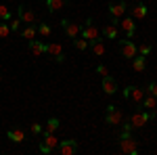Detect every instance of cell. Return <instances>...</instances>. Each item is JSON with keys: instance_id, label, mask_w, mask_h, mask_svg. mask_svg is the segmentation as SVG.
Returning <instances> with one entry per match:
<instances>
[{"instance_id": "4fadbf2b", "label": "cell", "mask_w": 157, "mask_h": 155, "mask_svg": "<svg viewBox=\"0 0 157 155\" xmlns=\"http://www.w3.org/2000/svg\"><path fill=\"white\" fill-rule=\"evenodd\" d=\"M120 25L124 27V32H126V38L130 40L134 38V32H136V23H134V17H126V19H121Z\"/></svg>"}, {"instance_id": "ac0fdd59", "label": "cell", "mask_w": 157, "mask_h": 155, "mask_svg": "<svg viewBox=\"0 0 157 155\" xmlns=\"http://www.w3.org/2000/svg\"><path fill=\"white\" fill-rule=\"evenodd\" d=\"M147 90H143V88H136V86H132V90H130V95H128V99H132L134 103H143V99H145Z\"/></svg>"}, {"instance_id": "e0dca14e", "label": "cell", "mask_w": 157, "mask_h": 155, "mask_svg": "<svg viewBox=\"0 0 157 155\" xmlns=\"http://www.w3.org/2000/svg\"><path fill=\"white\" fill-rule=\"evenodd\" d=\"M145 67H147V57H143V55H136L132 59V69L136 73H140V72H145Z\"/></svg>"}, {"instance_id": "44dd1931", "label": "cell", "mask_w": 157, "mask_h": 155, "mask_svg": "<svg viewBox=\"0 0 157 155\" xmlns=\"http://www.w3.org/2000/svg\"><path fill=\"white\" fill-rule=\"evenodd\" d=\"M65 4H67V0H46V9H48L50 13L61 11V9H63Z\"/></svg>"}, {"instance_id": "f546056e", "label": "cell", "mask_w": 157, "mask_h": 155, "mask_svg": "<svg viewBox=\"0 0 157 155\" xmlns=\"http://www.w3.org/2000/svg\"><path fill=\"white\" fill-rule=\"evenodd\" d=\"M138 55L149 57V55H151V46H149V44H140V46H138Z\"/></svg>"}, {"instance_id": "ffe728a7", "label": "cell", "mask_w": 157, "mask_h": 155, "mask_svg": "<svg viewBox=\"0 0 157 155\" xmlns=\"http://www.w3.org/2000/svg\"><path fill=\"white\" fill-rule=\"evenodd\" d=\"M59 118H50L48 122H46V126L42 128V134H55V130L59 128Z\"/></svg>"}, {"instance_id": "9c48e42d", "label": "cell", "mask_w": 157, "mask_h": 155, "mask_svg": "<svg viewBox=\"0 0 157 155\" xmlns=\"http://www.w3.org/2000/svg\"><path fill=\"white\" fill-rule=\"evenodd\" d=\"M27 46L34 52V57H42V55L48 52V44L42 42V40H36V38H34V40H27Z\"/></svg>"}, {"instance_id": "8992f818", "label": "cell", "mask_w": 157, "mask_h": 155, "mask_svg": "<svg viewBox=\"0 0 157 155\" xmlns=\"http://www.w3.org/2000/svg\"><path fill=\"white\" fill-rule=\"evenodd\" d=\"M120 50H121V57H126V59H134L138 55V46L132 40H120Z\"/></svg>"}, {"instance_id": "4316f807", "label": "cell", "mask_w": 157, "mask_h": 155, "mask_svg": "<svg viewBox=\"0 0 157 155\" xmlns=\"http://www.w3.org/2000/svg\"><path fill=\"white\" fill-rule=\"evenodd\" d=\"M38 36L48 38V36H50V25H46V23H40V25H38Z\"/></svg>"}, {"instance_id": "484cf974", "label": "cell", "mask_w": 157, "mask_h": 155, "mask_svg": "<svg viewBox=\"0 0 157 155\" xmlns=\"http://www.w3.org/2000/svg\"><path fill=\"white\" fill-rule=\"evenodd\" d=\"M90 46H92V52H94L97 57H103V55H105V46L101 44V40H98V42H92Z\"/></svg>"}, {"instance_id": "52a82bcc", "label": "cell", "mask_w": 157, "mask_h": 155, "mask_svg": "<svg viewBox=\"0 0 157 155\" xmlns=\"http://www.w3.org/2000/svg\"><path fill=\"white\" fill-rule=\"evenodd\" d=\"M61 27H63V32L67 34V38H78L80 36V32H82V23H75V21H67V19H63L61 21Z\"/></svg>"}, {"instance_id": "cb8c5ba5", "label": "cell", "mask_w": 157, "mask_h": 155, "mask_svg": "<svg viewBox=\"0 0 157 155\" xmlns=\"http://www.w3.org/2000/svg\"><path fill=\"white\" fill-rule=\"evenodd\" d=\"M13 19V13L9 6H4V4H0V21H11Z\"/></svg>"}, {"instance_id": "83f0119b", "label": "cell", "mask_w": 157, "mask_h": 155, "mask_svg": "<svg viewBox=\"0 0 157 155\" xmlns=\"http://www.w3.org/2000/svg\"><path fill=\"white\" fill-rule=\"evenodd\" d=\"M21 23H23V21H21L19 17H13L11 21H9V27H11V32H17V29L21 27Z\"/></svg>"}, {"instance_id": "1f68e13d", "label": "cell", "mask_w": 157, "mask_h": 155, "mask_svg": "<svg viewBox=\"0 0 157 155\" xmlns=\"http://www.w3.org/2000/svg\"><path fill=\"white\" fill-rule=\"evenodd\" d=\"M97 73H101V78H105V76H109V69L105 65H97Z\"/></svg>"}, {"instance_id": "4dcf8cb0", "label": "cell", "mask_w": 157, "mask_h": 155, "mask_svg": "<svg viewBox=\"0 0 157 155\" xmlns=\"http://www.w3.org/2000/svg\"><path fill=\"white\" fill-rule=\"evenodd\" d=\"M147 95L157 96V82H149V86H147Z\"/></svg>"}, {"instance_id": "7a4b0ae2", "label": "cell", "mask_w": 157, "mask_h": 155, "mask_svg": "<svg viewBox=\"0 0 157 155\" xmlns=\"http://www.w3.org/2000/svg\"><path fill=\"white\" fill-rule=\"evenodd\" d=\"M153 118H155V113H153L151 109H138V111H134V113H132L130 124H132V128H143V126L149 124Z\"/></svg>"}, {"instance_id": "277c9868", "label": "cell", "mask_w": 157, "mask_h": 155, "mask_svg": "<svg viewBox=\"0 0 157 155\" xmlns=\"http://www.w3.org/2000/svg\"><path fill=\"white\" fill-rule=\"evenodd\" d=\"M57 147H59V138H57L55 134H44V138H42V143H40V151L44 155H50Z\"/></svg>"}, {"instance_id": "ba28073f", "label": "cell", "mask_w": 157, "mask_h": 155, "mask_svg": "<svg viewBox=\"0 0 157 155\" xmlns=\"http://www.w3.org/2000/svg\"><path fill=\"white\" fill-rule=\"evenodd\" d=\"M124 115H121V111H117L115 105H107V115H105V122L111 124V126H120Z\"/></svg>"}, {"instance_id": "d4e9b609", "label": "cell", "mask_w": 157, "mask_h": 155, "mask_svg": "<svg viewBox=\"0 0 157 155\" xmlns=\"http://www.w3.org/2000/svg\"><path fill=\"white\" fill-rule=\"evenodd\" d=\"M73 46L78 48V50H86V48L90 46V44H88V40H84V38H73Z\"/></svg>"}, {"instance_id": "7402d4cb", "label": "cell", "mask_w": 157, "mask_h": 155, "mask_svg": "<svg viewBox=\"0 0 157 155\" xmlns=\"http://www.w3.org/2000/svg\"><path fill=\"white\" fill-rule=\"evenodd\" d=\"M21 36H23L25 40H34V38L38 36V29L34 27V23L27 25V27H23V29H21Z\"/></svg>"}, {"instance_id": "e575fe53", "label": "cell", "mask_w": 157, "mask_h": 155, "mask_svg": "<svg viewBox=\"0 0 157 155\" xmlns=\"http://www.w3.org/2000/svg\"><path fill=\"white\" fill-rule=\"evenodd\" d=\"M0 82H2V76H0Z\"/></svg>"}, {"instance_id": "603a6c76", "label": "cell", "mask_w": 157, "mask_h": 155, "mask_svg": "<svg viewBox=\"0 0 157 155\" xmlns=\"http://www.w3.org/2000/svg\"><path fill=\"white\" fill-rule=\"evenodd\" d=\"M143 109H153V107H157V96H153V95H145V99H143Z\"/></svg>"}, {"instance_id": "8fae6325", "label": "cell", "mask_w": 157, "mask_h": 155, "mask_svg": "<svg viewBox=\"0 0 157 155\" xmlns=\"http://www.w3.org/2000/svg\"><path fill=\"white\" fill-rule=\"evenodd\" d=\"M128 4L126 2H109V15L115 17V19H121V15L126 13Z\"/></svg>"}, {"instance_id": "f1b7e54d", "label": "cell", "mask_w": 157, "mask_h": 155, "mask_svg": "<svg viewBox=\"0 0 157 155\" xmlns=\"http://www.w3.org/2000/svg\"><path fill=\"white\" fill-rule=\"evenodd\" d=\"M11 36V27H9V23H2L0 21V38H9Z\"/></svg>"}, {"instance_id": "2e32d148", "label": "cell", "mask_w": 157, "mask_h": 155, "mask_svg": "<svg viewBox=\"0 0 157 155\" xmlns=\"http://www.w3.org/2000/svg\"><path fill=\"white\" fill-rule=\"evenodd\" d=\"M6 136L11 138L13 143H23L25 141V132L21 128H11V130H6Z\"/></svg>"}, {"instance_id": "30bf717a", "label": "cell", "mask_w": 157, "mask_h": 155, "mask_svg": "<svg viewBox=\"0 0 157 155\" xmlns=\"http://www.w3.org/2000/svg\"><path fill=\"white\" fill-rule=\"evenodd\" d=\"M17 17H19L23 23H27V25H32L34 21H36V15H34V11H32V9H27L25 4L17 6Z\"/></svg>"}, {"instance_id": "836d02e7", "label": "cell", "mask_w": 157, "mask_h": 155, "mask_svg": "<svg viewBox=\"0 0 157 155\" xmlns=\"http://www.w3.org/2000/svg\"><path fill=\"white\" fill-rule=\"evenodd\" d=\"M130 90H132V86H126V88H124V96H126V99H128V95H130Z\"/></svg>"}, {"instance_id": "5bb4252c", "label": "cell", "mask_w": 157, "mask_h": 155, "mask_svg": "<svg viewBox=\"0 0 157 155\" xmlns=\"http://www.w3.org/2000/svg\"><path fill=\"white\" fill-rule=\"evenodd\" d=\"M103 90H105V95H115L117 92V82L111 76H105L103 78Z\"/></svg>"}, {"instance_id": "5b68a950", "label": "cell", "mask_w": 157, "mask_h": 155, "mask_svg": "<svg viewBox=\"0 0 157 155\" xmlns=\"http://www.w3.org/2000/svg\"><path fill=\"white\" fill-rule=\"evenodd\" d=\"M78 149H80V141H75V138L59 141V147H57V151L61 155H73V153H78Z\"/></svg>"}, {"instance_id": "3957f363", "label": "cell", "mask_w": 157, "mask_h": 155, "mask_svg": "<svg viewBox=\"0 0 157 155\" xmlns=\"http://www.w3.org/2000/svg\"><path fill=\"white\" fill-rule=\"evenodd\" d=\"M80 34H82L84 40H88V44H92V42H98V40H101V29L92 23V19H88V21L82 25V32H80Z\"/></svg>"}, {"instance_id": "6da1fadb", "label": "cell", "mask_w": 157, "mask_h": 155, "mask_svg": "<svg viewBox=\"0 0 157 155\" xmlns=\"http://www.w3.org/2000/svg\"><path fill=\"white\" fill-rule=\"evenodd\" d=\"M117 145H120V151L126 155H138V143L132 136L130 130H121L120 138H117Z\"/></svg>"}, {"instance_id": "9a60e30c", "label": "cell", "mask_w": 157, "mask_h": 155, "mask_svg": "<svg viewBox=\"0 0 157 155\" xmlns=\"http://www.w3.org/2000/svg\"><path fill=\"white\" fill-rule=\"evenodd\" d=\"M147 13H149V6H147L145 2H138V4L132 6V15L130 17H134V19H145Z\"/></svg>"}, {"instance_id": "7c38bea8", "label": "cell", "mask_w": 157, "mask_h": 155, "mask_svg": "<svg viewBox=\"0 0 157 155\" xmlns=\"http://www.w3.org/2000/svg\"><path fill=\"white\" fill-rule=\"evenodd\" d=\"M48 55H50V57H55L57 63H63V61H65V52H63V46H61L59 42L48 44Z\"/></svg>"}, {"instance_id": "d6986e66", "label": "cell", "mask_w": 157, "mask_h": 155, "mask_svg": "<svg viewBox=\"0 0 157 155\" xmlns=\"http://www.w3.org/2000/svg\"><path fill=\"white\" fill-rule=\"evenodd\" d=\"M101 34H103V36H107L109 40H115V38H117V25H113V23H107V25H103V29H101Z\"/></svg>"}, {"instance_id": "d6a6232c", "label": "cell", "mask_w": 157, "mask_h": 155, "mask_svg": "<svg viewBox=\"0 0 157 155\" xmlns=\"http://www.w3.org/2000/svg\"><path fill=\"white\" fill-rule=\"evenodd\" d=\"M29 130H32V134H42V126H40V124H32Z\"/></svg>"}]
</instances>
